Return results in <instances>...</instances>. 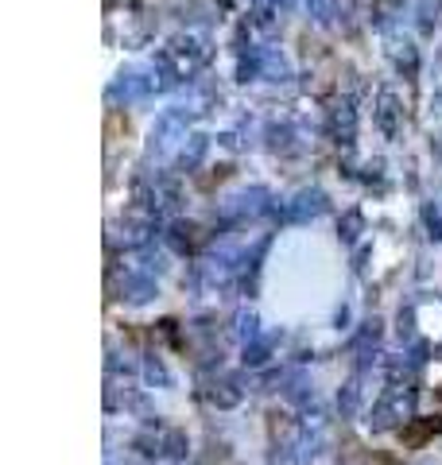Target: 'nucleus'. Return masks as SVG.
Instances as JSON below:
<instances>
[]
</instances>
